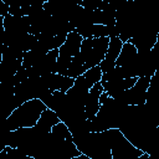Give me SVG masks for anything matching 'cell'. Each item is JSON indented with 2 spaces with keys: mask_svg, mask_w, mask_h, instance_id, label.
I'll use <instances>...</instances> for the list:
<instances>
[{
  "mask_svg": "<svg viewBox=\"0 0 159 159\" xmlns=\"http://www.w3.org/2000/svg\"><path fill=\"white\" fill-rule=\"evenodd\" d=\"M107 147L111 149L112 159H138L144 152L132 144L119 128H109L101 132Z\"/></svg>",
  "mask_w": 159,
  "mask_h": 159,
  "instance_id": "1",
  "label": "cell"
},
{
  "mask_svg": "<svg viewBox=\"0 0 159 159\" xmlns=\"http://www.w3.org/2000/svg\"><path fill=\"white\" fill-rule=\"evenodd\" d=\"M45 108V103L39 98H32L21 103L6 118L10 130L22 127H34Z\"/></svg>",
  "mask_w": 159,
  "mask_h": 159,
  "instance_id": "2",
  "label": "cell"
},
{
  "mask_svg": "<svg viewBox=\"0 0 159 159\" xmlns=\"http://www.w3.org/2000/svg\"><path fill=\"white\" fill-rule=\"evenodd\" d=\"M108 42L109 37H86L82 40L78 53L84 60V71L101 63L106 55Z\"/></svg>",
  "mask_w": 159,
  "mask_h": 159,
  "instance_id": "3",
  "label": "cell"
},
{
  "mask_svg": "<svg viewBox=\"0 0 159 159\" xmlns=\"http://www.w3.org/2000/svg\"><path fill=\"white\" fill-rule=\"evenodd\" d=\"M150 84V77L142 76L138 77L135 83L125 89L123 93L116 97V99L122 104H132V106H140L144 104L147 101V91Z\"/></svg>",
  "mask_w": 159,
  "mask_h": 159,
  "instance_id": "4",
  "label": "cell"
},
{
  "mask_svg": "<svg viewBox=\"0 0 159 159\" xmlns=\"http://www.w3.org/2000/svg\"><path fill=\"white\" fill-rule=\"evenodd\" d=\"M41 77H42L43 83L46 84V87L51 92H53V91L67 92L72 87V84L75 82L73 77H70V76H66V75H61V73H57V72L43 75Z\"/></svg>",
  "mask_w": 159,
  "mask_h": 159,
  "instance_id": "5",
  "label": "cell"
},
{
  "mask_svg": "<svg viewBox=\"0 0 159 159\" xmlns=\"http://www.w3.org/2000/svg\"><path fill=\"white\" fill-rule=\"evenodd\" d=\"M30 19L29 16H14L6 14L4 16V29L9 34L22 35L30 32Z\"/></svg>",
  "mask_w": 159,
  "mask_h": 159,
  "instance_id": "6",
  "label": "cell"
},
{
  "mask_svg": "<svg viewBox=\"0 0 159 159\" xmlns=\"http://www.w3.org/2000/svg\"><path fill=\"white\" fill-rule=\"evenodd\" d=\"M122 45H123V42H122V40L118 36L109 39L106 55H104L103 60L99 63V67L102 70V73L109 71L111 68H113L116 66V60H117V57L119 55V51L122 48Z\"/></svg>",
  "mask_w": 159,
  "mask_h": 159,
  "instance_id": "7",
  "label": "cell"
},
{
  "mask_svg": "<svg viewBox=\"0 0 159 159\" xmlns=\"http://www.w3.org/2000/svg\"><path fill=\"white\" fill-rule=\"evenodd\" d=\"M138 77H124V78H117V80H111V81H99L103 91L107 92V94L112 98H116L120 93H123L125 89L132 87Z\"/></svg>",
  "mask_w": 159,
  "mask_h": 159,
  "instance_id": "8",
  "label": "cell"
},
{
  "mask_svg": "<svg viewBox=\"0 0 159 159\" xmlns=\"http://www.w3.org/2000/svg\"><path fill=\"white\" fill-rule=\"evenodd\" d=\"M103 92V87L101 82H96L88 91V94L84 101V113L87 119H93L96 113L99 109V94Z\"/></svg>",
  "mask_w": 159,
  "mask_h": 159,
  "instance_id": "9",
  "label": "cell"
},
{
  "mask_svg": "<svg viewBox=\"0 0 159 159\" xmlns=\"http://www.w3.org/2000/svg\"><path fill=\"white\" fill-rule=\"evenodd\" d=\"M82 40H83V37L78 32H76V31L68 32L65 42L58 47V56H65V57H70V58L76 56L80 52Z\"/></svg>",
  "mask_w": 159,
  "mask_h": 159,
  "instance_id": "10",
  "label": "cell"
},
{
  "mask_svg": "<svg viewBox=\"0 0 159 159\" xmlns=\"http://www.w3.org/2000/svg\"><path fill=\"white\" fill-rule=\"evenodd\" d=\"M57 57H58V48L50 50L47 53H45L36 62L35 66H31V67H35V70L37 71V73L40 76L52 73V72H55V66H56Z\"/></svg>",
  "mask_w": 159,
  "mask_h": 159,
  "instance_id": "11",
  "label": "cell"
},
{
  "mask_svg": "<svg viewBox=\"0 0 159 159\" xmlns=\"http://www.w3.org/2000/svg\"><path fill=\"white\" fill-rule=\"evenodd\" d=\"M58 122H60V118L56 114V112L53 109L46 107L42 111V113L40 114V118L37 119V123L35 125H36V128L40 132H42V133H50L51 128L56 123H58Z\"/></svg>",
  "mask_w": 159,
  "mask_h": 159,
  "instance_id": "12",
  "label": "cell"
},
{
  "mask_svg": "<svg viewBox=\"0 0 159 159\" xmlns=\"http://www.w3.org/2000/svg\"><path fill=\"white\" fill-rule=\"evenodd\" d=\"M137 53H138V50L135 48V46L132 42H129V41L123 42L122 48L119 51V55L116 60V65L117 66H125V65L130 63L135 58Z\"/></svg>",
  "mask_w": 159,
  "mask_h": 159,
  "instance_id": "13",
  "label": "cell"
},
{
  "mask_svg": "<svg viewBox=\"0 0 159 159\" xmlns=\"http://www.w3.org/2000/svg\"><path fill=\"white\" fill-rule=\"evenodd\" d=\"M50 133H51L56 139H58V140L72 139V134H71V132H70V128H68L67 124H66L65 122H62V120H60L58 123H56V124L51 128Z\"/></svg>",
  "mask_w": 159,
  "mask_h": 159,
  "instance_id": "14",
  "label": "cell"
},
{
  "mask_svg": "<svg viewBox=\"0 0 159 159\" xmlns=\"http://www.w3.org/2000/svg\"><path fill=\"white\" fill-rule=\"evenodd\" d=\"M47 53V52H46ZM45 53L41 52L40 50L37 48H32V50H29V51H25L24 55H22V66L24 67H31V66H35L36 62L43 56Z\"/></svg>",
  "mask_w": 159,
  "mask_h": 159,
  "instance_id": "15",
  "label": "cell"
},
{
  "mask_svg": "<svg viewBox=\"0 0 159 159\" xmlns=\"http://www.w3.org/2000/svg\"><path fill=\"white\" fill-rule=\"evenodd\" d=\"M82 75L89 82V84L93 86L96 82H99L101 81V78H102V70H101V67L98 65V66H93V67L86 70Z\"/></svg>",
  "mask_w": 159,
  "mask_h": 159,
  "instance_id": "16",
  "label": "cell"
},
{
  "mask_svg": "<svg viewBox=\"0 0 159 159\" xmlns=\"http://www.w3.org/2000/svg\"><path fill=\"white\" fill-rule=\"evenodd\" d=\"M9 133H10V132H9ZM6 140H7V135L0 137V152H1L2 149H5V147L7 145V144H6Z\"/></svg>",
  "mask_w": 159,
  "mask_h": 159,
  "instance_id": "17",
  "label": "cell"
},
{
  "mask_svg": "<svg viewBox=\"0 0 159 159\" xmlns=\"http://www.w3.org/2000/svg\"><path fill=\"white\" fill-rule=\"evenodd\" d=\"M1 60H2V52L0 51V62H1Z\"/></svg>",
  "mask_w": 159,
  "mask_h": 159,
  "instance_id": "18",
  "label": "cell"
},
{
  "mask_svg": "<svg viewBox=\"0 0 159 159\" xmlns=\"http://www.w3.org/2000/svg\"><path fill=\"white\" fill-rule=\"evenodd\" d=\"M128 1H134V0H128Z\"/></svg>",
  "mask_w": 159,
  "mask_h": 159,
  "instance_id": "19",
  "label": "cell"
}]
</instances>
